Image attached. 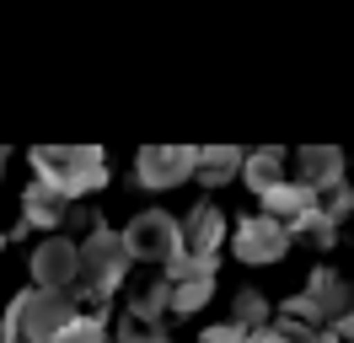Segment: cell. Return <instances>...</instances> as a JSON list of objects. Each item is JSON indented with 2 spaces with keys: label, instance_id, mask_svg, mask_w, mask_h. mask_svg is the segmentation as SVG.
<instances>
[{
  "label": "cell",
  "instance_id": "26",
  "mask_svg": "<svg viewBox=\"0 0 354 343\" xmlns=\"http://www.w3.org/2000/svg\"><path fill=\"white\" fill-rule=\"evenodd\" d=\"M6 241H11V236H0V252H6Z\"/></svg>",
  "mask_w": 354,
  "mask_h": 343
},
{
  "label": "cell",
  "instance_id": "18",
  "mask_svg": "<svg viewBox=\"0 0 354 343\" xmlns=\"http://www.w3.org/2000/svg\"><path fill=\"white\" fill-rule=\"evenodd\" d=\"M209 295H215V274L177 279V284H172V317H194L199 306H209Z\"/></svg>",
  "mask_w": 354,
  "mask_h": 343
},
{
  "label": "cell",
  "instance_id": "23",
  "mask_svg": "<svg viewBox=\"0 0 354 343\" xmlns=\"http://www.w3.org/2000/svg\"><path fill=\"white\" fill-rule=\"evenodd\" d=\"M199 343H252V338H247L242 327H231V322H209Z\"/></svg>",
  "mask_w": 354,
  "mask_h": 343
},
{
  "label": "cell",
  "instance_id": "2",
  "mask_svg": "<svg viewBox=\"0 0 354 343\" xmlns=\"http://www.w3.org/2000/svg\"><path fill=\"white\" fill-rule=\"evenodd\" d=\"M32 177L48 183L59 198L102 193L108 188V156L97 145H38L32 150Z\"/></svg>",
  "mask_w": 354,
  "mask_h": 343
},
{
  "label": "cell",
  "instance_id": "16",
  "mask_svg": "<svg viewBox=\"0 0 354 343\" xmlns=\"http://www.w3.org/2000/svg\"><path fill=\"white\" fill-rule=\"evenodd\" d=\"M290 241H311L317 252H328V247H338V220H333L322 204H311V210L290 225Z\"/></svg>",
  "mask_w": 354,
  "mask_h": 343
},
{
  "label": "cell",
  "instance_id": "6",
  "mask_svg": "<svg viewBox=\"0 0 354 343\" xmlns=\"http://www.w3.org/2000/svg\"><path fill=\"white\" fill-rule=\"evenodd\" d=\"M124 247H129V257H140V263H172L177 252H183V220L167 210H140L124 225Z\"/></svg>",
  "mask_w": 354,
  "mask_h": 343
},
{
  "label": "cell",
  "instance_id": "11",
  "mask_svg": "<svg viewBox=\"0 0 354 343\" xmlns=\"http://www.w3.org/2000/svg\"><path fill=\"white\" fill-rule=\"evenodd\" d=\"M65 210H70V198H59L48 183L32 177L27 193H22V225H17V236H22V231H54V225L65 220Z\"/></svg>",
  "mask_w": 354,
  "mask_h": 343
},
{
  "label": "cell",
  "instance_id": "9",
  "mask_svg": "<svg viewBox=\"0 0 354 343\" xmlns=\"http://www.w3.org/2000/svg\"><path fill=\"white\" fill-rule=\"evenodd\" d=\"M344 167H349V156L338 145H301L295 150V188H306L311 198H322V193H333L338 183H349L344 177Z\"/></svg>",
  "mask_w": 354,
  "mask_h": 343
},
{
  "label": "cell",
  "instance_id": "25",
  "mask_svg": "<svg viewBox=\"0 0 354 343\" xmlns=\"http://www.w3.org/2000/svg\"><path fill=\"white\" fill-rule=\"evenodd\" d=\"M322 343H338V338H333V333H322Z\"/></svg>",
  "mask_w": 354,
  "mask_h": 343
},
{
  "label": "cell",
  "instance_id": "24",
  "mask_svg": "<svg viewBox=\"0 0 354 343\" xmlns=\"http://www.w3.org/2000/svg\"><path fill=\"white\" fill-rule=\"evenodd\" d=\"M328 333H333V338H338V343H354V306H349V311H344V317H338V322H333Z\"/></svg>",
  "mask_w": 354,
  "mask_h": 343
},
{
  "label": "cell",
  "instance_id": "17",
  "mask_svg": "<svg viewBox=\"0 0 354 343\" xmlns=\"http://www.w3.org/2000/svg\"><path fill=\"white\" fill-rule=\"evenodd\" d=\"M258 204H263V214H274V220L290 231V225H295V220H301V214H306L317 198H311L306 188H295V183H279V188L268 193V198H258Z\"/></svg>",
  "mask_w": 354,
  "mask_h": 343
},
{
  "label": "cell",
  "instance_id": "15",
  "mask_svg": "<svg viewBox=\"0 0 354 343\" xmlns=\"http://www.w3.org/2000/svg\"><path fill=\"white\" fill-rule=\"evenodd\" d=\"M167 311H172V284H167V274L156 279V284H145V290H134V295H129V317L145 322V327H161Z\"/></svg>",
  "mask_w": 354,
  "mask_h": 343
},
{
  "label": "cell",
  "instance_id": "12",
  "mask_svg": "<svg viewBox=\"0 0 354 343\" xmlns=\"http://www.w3.org/2000/svg\"><path fill=\"white\" fill-rule=\"evenodd\" d=\"M285 167H290V156L279 145H263V150H247V161H242V183L258 198H268V193L279 188V183H290L285 177Z\"/></svg>",
  "mask_w": 354,
  "mask_h": 343
},
{
  "label": "cell",
  "instance_id": "4",
  "mask_svg": "<svg viewBox=\"0 0 354 343\" xmlns=\"http://www.w3.org/2000/svg\"><path fill=\"white\" fill-rule=\"evenodd\" d=\"M11 306L22 311V343H54L81 311L70 290H38V284H27Z\"/></svg>",
  "mask_w": 354,
  "mask_h": 343
},
{
  "label": "cell",
  "instance_id": "19",
  "mask_svg": "<svg viewBox=\"0 0 354 343\" xmlns=\"http://www.w3.org/2000/svg\"><path fill=\"white\" fill-rule=\"evenodd\" d=\"M54 343H108V311H75V322Z\"/></svg>",
  "mask_w": 354,
  "mask_h": 343
},
{
  "label": "cell",
  "instance_id": "22",
  "mask_svg": "<svg viewBox=\"0 0 354 343\" xmlns=\"http://www.w3.org/2000/svg\"><path fill=\"white\" fill-rule=\"evenodd\" d=\"M317 204H322V210H328L333 220H344V214L354 210V183H338V188H333V193H322Z\"/></svg>",
  "mask_w": 354,
  "mask_h": 343
},
{
  "label": "cell",
  "instance_id": "10",
  "mask_svg": "<svg viewBox=\"0 0 354 343\" xmlns=\"http://www.w3.org/2000/svg\"><path fill=\"white\" fill-rule=\"evenodd\" d=\"M231 241V225H225V214L209 204V198H199L194 210L183 214V252H194V257H215Z\"/></svg>",
  "mask_w": 354,
  "mask_h": 343
},
{
  "label": "cell",
  "instance_id": "3",
  "mask_svg": "<svg viewBox=\"0 0 354 343\" xmlns=\"http://www.w3.org/2000/svg\"><path fill=\"white\" fill-rule=\"evenodd\" d=\"M349 306H354V290L333 274L328 263H322V268H311L306 290L285 300V311H279V317H295V322H306V327H317V333H328V327L344 317Z\"/></svg>",
  "mask_w": 354,
  "mask_h": 343
},
{
  "label": "cell",
  "instance_id": "20",
  "mask_svg": "<svg viewBox=\"0 0 354 343\" xmlns=\"http://www.w3.org/2000/svg\"><path fill=\"white\" fill-rule=\"evenodd\" d=\"M258 343H322V333L306 327V322H295V317H274V327Z\"/></svg>",
  "mask_w": 354,
  "mask_h": 343
},
{
  "label": "cell",
  "instance_id": "5",
  "mask_svg": "<svg viewBox=\"0 0 354 343\" xmlns=\"http://www.w3.org/2000/svg\"><path fill=\"white\" fill-rule=\"evenodd\" d=\"M231 252H236V263H247V268H274V263L290 252V231L274 214L247 210L242 220L231 225Z\"/></svg>",
  "mask_w": 354,
  "mask_h": 343
},
{
  "label": "cell",
  "instance_id": "7",
  "mask_svg": "<svg viewBox=\"0 0 354 343\" xmlns=\"http://www.w3.org/2000/svg\"><path fill=\"white\" fill-rule=\"evenodd\" d=\"M134 177H140V188L167 193L177 183H188V177H199V150L194 145H145L134 156Z\"/></svg>",
  "mask_w": 354,
  "mask_h": 343
},
{
  "label": "cell",
  "instance_id": "13",
  "mask_svg": "<svg viewBox=\"0 0 354 343\" xmlns=\"http://www.w3.org/2000/svg\"><path fill=\"white\" fill-rule=\"evenodd\" d=\"M242 161H247V150H236V145H204L199 150V183L204 188L242 183Z\"/></svg>",
  "mask_w": 354,
  "mask_h": 343
},
{
  "label": "cell",
  "instance_id": "1",
  "mask_svg": "<svg viewBox=\"0 0 354 343\" xmlns=\"http://www.w3.org/2000/svg\"><path fill=\"white\" fill-rule=\"evenodd\" d=\"M129 247H124V236L108 231V225H91V236L81 241V295L75 306L86 300V311H108V300L124 290V274H129Z\"/></svg>",
  "mask_w": 354,
  "mask_h": 343
},
{
  "label": "cell",
  "instance_id": "8",
  "mask_svg": "<svg viewBox=\"0 0 354 343\" xmlns=\"http://www.w3.org/2000/svg\"><path fill=\"white\" fill-rule=\"evenodd\" d=\"M27 268H32V284L38 290H75L81 284V241H70V236H44L32 257H27Z\"/></svg>",
  "mask_w": 354,
  "mask_h": 343
},
{
  "label": "cell",
  "instance_id": "14",
  "mask_svg": "<svg viewBox=\"0 0 354 343\" xmlns=\"http://www.w3.org/2000/svg\"><path fill=\"white\" fill-rule=\"evenodd\" d=\"M225 322H231V327H242L247 338L258 343V338L268 333V327H274V306H268V300L258 295V290H242V295L231 300V317H225Z\"/></svg>",
  "mask_w": 354,
  "mask_h": 343
},
{
  "label": "cell",
  "instance_id": "21",
  "mask_svg": "<svg viewBox=\"0 0 354 343\" xmlns=\"http://www.w3.org/2000/svg\"><path fill=\"white\" fill-rule=\"evenodd\" d=\"M113 338H118V343H172V338H167V327H145V322H134V317L118 322Z\"/></svg>",
  "mask_w": 354,
  "mask_h": 343
}]
</instances>
